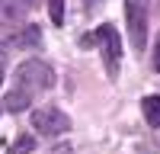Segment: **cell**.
<instances>
[{"instance_id": "obj_3", "label": "cell", "mask_w": 160, "mask_h": 154, "mask_svg": "<svg viewBox=\"0 0 160 154\" xmlns=\"http://www.w3.org/2000/svg\"><path fill=\"white\" fill-rule=\"evenodd\" d=\"M96 42H99V55L106 64V74L115 77L118 74V64H122V35L112 23H102L96 29Z\"/></svg>"}, {"instance_id": "obj_1", "label": "cell", "mask_w": 160, "mask_h": 154, "mask_svg": "<svg viewBox=\"0 0 160 154\" xmlns=\"http://www.w3.org/2000/svg\"><path fill=\"white\" fill-rule=\"evenodd\" d=\"M51 84H55V71H51L45 61H38V58L22 61L16 68V84H13V90L3 96V109H10V112L29 109L32 100H35V93L48 90Z\"/></svg>"}, {"instance_id": "obj_10", "label": "cell", "mask_w": 160, "mask_h": 154, "mask_svg": "<svg viewBox=\"0 0 160 154\" xmlns=\"http://www.w3.org/2000/svg\"><path fill=\"white\" fill-rule=\"evenodd\" d=\"M151 64H154V71H160V32L154 38V58H151Z\"/></svg>"}, {"instance_id": "obj_11", "label": "cell", "mask_w": 160, "mask_h": 154, "mask_svg": "<svg viewBox=\"0 0 160 154\" xmlns=\"http://www.w3.org/2000/svg\"><path fill=\"white\" fill-rule=\"evenodd\" d=\"M96 3H99V0H83V7H87V10H93Z\"/></svg>"}, {"instance_id": "obj_2", "label": "cell", "mask_w": 160, "mask_h": 154, "mask_svg": "<svg viewBox=\"0 0 160 154\" xmlns=\"http://www.w3.org/2000/svg\"><path fill=\"white\" fill-rule=\"evenodd\" d=\"M148 19H151V0H125V23L135 51H144L148 45Z\"/></svg>"}, {"instance_id": "obj_5", "label": "cell", "mask_w": 160, "mask_h": 154, "mask_svg": "<svg viewBox=\"0 0 160 154\" xmlns=\"http://www.w3.org/2000/svg\"><path fill=\"white\" fill-rule=\"evenodd\" d=\"M35 7V0H0V19L3 23H16Z\"/></svg>"}, {"instance_id": "obj_4", "label": "cell", "mask_w": 160, "mask_h": 154, "mask_svg": "<svg viewBox=\"0 0 160 154\" xmlns=\"http://www.w3.org/2000/svg\"><path fill=\"white\" fill-rule=\"evenodd\" d=\"M32 128L38 135H64L71 128V119L55 106H42V109H32Z\"/></svg>"}, {"instance_id": "obj_6", "label": "cell", "mask_w": 160, "mask_h": 154, "mask_svg": "<svg viewBox=\"0 0 160 154\" xmlns=\"http://www.w3.org/2000/svg\"><path fill=\"white\" fill-rule=\"evenodd\" d=\"M13 45H19V48H38V45H42V32H38V26H26L19 35H13Z\"/></svg>"}, {"instance_id": "obj_8", "label": "cell", "mask_w": 160, "mask_h": 154, "mask_svg": "<svg viewBox=\"0 0 160 154\" xmlns=\"http://www.w3.org/2000/svg\"><path fill=\"white\" fill-rule=\"evenodd\" d=\"M32 151H35V138L32 135H19L13 141V148H10V154H32Z\"/></svg>"}, {"instance_id": "obj_9", "label": "cell", "mask_w": 160, "mask_h": 154, "mask_svg": "<svg viewBox=\"0 0 160 154\" xmlns=\"http://www.w3.org/2000/svg\"><path fill=\"white\" fill-rule=\"evenodd\" d=\"M48 16H51L55 26L64 23V0H48Z\"/></svg>"}, {"instance_id": "obj_7", "label": "cell", "mask_w": 160, "mask_h": 154, "mask_svg": "<svg viewBox=\"0 0 160 154\" xmlns=\"http://www.w3.org/2000/svg\"><path fill=\"white\" fill-rule=\"evenodd\" d=\"M141 109H144L148 125L160 128V96H144V100H141Z\"/></svg>"}]
</instances>
